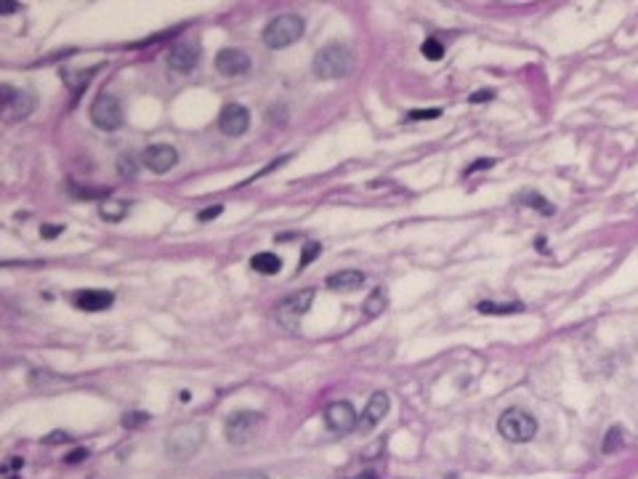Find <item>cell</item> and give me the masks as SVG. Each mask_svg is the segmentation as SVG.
I'll return each mask as SVG.
<instances>
[{"mask_svg": "<svg viewBox=\"0 0 638 479\" xmlns=\"http://www.w3.org/2000/svg\"><path fill=\"white\" fill-rule=\"evenodd\" d=\"M125 213H128V203H120V200H106L99 208V216L104 222H122Z\"/></svg>", "mask_w": 638, "mask_h": 479, "instance_id": "cell-20", "label": "cell"}, {"mask_svg": "<svg viewBox=\"0 0 638 479\" xmlns=\"http://www.w3.org/2000/svg\"><path fill=\"white\" fill-rule=\"evenodd\" d=\"M263 421H266L263 413H256V410L232 413L224 424L226 440H229L232 445H247L250 440L259 437V431L263 428Z\"/></svg>", "mask_w": 638, "mask_h": 479, "instance_id": "cell-4", "label": "cell"}, {"mask_svg": "<svg viewBox=\"0 0 638 479\" xmlns=\"http://www.w3.org/2000/svg\"><path fill=\"white\" fill-rule=\"evenodd\" d=\"M288 160H290V154H282V157H276V160H272V163H269V165H266V168H263V171H259V173H256V176H253V179H261V176H266V173L276 171V168H279V165H285V163H288Z\"/></svg>", "mask_w": 638, "mask_h": 479, "instance_id": "cell-31", "label": "cell"}, {"mask_svg": "<svg viewBox=\"0 0 638 479\" xmlns=\"http://www.w3.org/2000/svg\"><path fill=\"white\" fill-rule=\"evenodd\" d=\"M521 304H495V301H482L479 311L484 314H511V311H521Z\"/></svg>", "mask_w": 638, "mask_h": 479, "instance_id": "cell-21", "label": "cell"}, {"mask_svg": "<svg viewBox=\"0 0 638 479\" xmlns=\"http://www.w3.org/2000/svg\"><path fill=\"white\" fill-rule=\"evenodd\" d=\"M354 69V56L344 43H328L314 56V75L319 80H338Z\"/></svg>", "mask_w": 638, "mask_h": 479, "instance_id": "cell-2", "label": "cell"}, {"mask_svg": "<svg viewBox=\"0 0 638 479\" xmlns=\"http://www.w3.org/2000/svg\"><path fill=\"white\" fill-rule=\"evenodd\" d=\"M518 203L535 208L537 213H543V216H553V213H556V206H553V203H548V200H545L540 192H524V195H518Z\"/></svg>", "mask_w": 638, "mask_h": 479, "instance_id": "cell-18", "label": "cell"}, {"mask_svg": "<svg viewBox=\"0 0 638 479\" xmlns=\"http://www.w3.org/2000/svg\"><path fill=\"white\" fill-rule=\"evenodd\" d=\"M489 99H495V91H489V88H482V91H476V93L468 96V102H473V104L489 102Z\"/></svg>", "mask_w": 638, "mask_h": 479, "instance_id": "cell-33", "label": "cell"}, {"mask_svg": "<svg viewBox=\"0 0 638 479\" xmlns=\"http://www.w3.org/2000/svg\"><path fill=\"white\" fill-rule=\"evenodd\" d=\"M386 307H388V293H386V288H375V291L364 298V314H370V317L383 314V309Z\"/></svg>", "mask_w": 638, "mask_h": 479, "instance_id": "cell-19", "label": "cell"}, {"mask_svg": "<svg viewBox=\"0 0 638 479\" xmlns=\"http://www.w3.org/2000/svg\"><path fill=\"white\" fill-rule=\"evenodd\" d=\"M325 424L335 434H348L359 426V418H357L351 402H330L325 408Z\"/></svg>", "mask_w": 638, "mask_h": 479, "instance_id": "cell-9", "label": "cell"}, {"mask_svg": "<svg viewBox=\"0 0 638 479\" xmlns=\"http://www.w3.org/2000/svg\"><path fill=\"white\" fill-rule=\"evenodd\" d=\"M620 447H622V428L612 426L609 431H606L601 450H604V453H614V450H620Z\"/></svg>", "mask_w": 638, "mask_h": 479, "instance_id": "cell-25", "label": "cell"}, {"mask_svg": "<svg viewBox=\"0 0 638 479\" xmlns=\"http://www.w3.org/2000/svg\"><path fill=\"white\" fill-rule=\"evenodd\" d=\"M303 30H306V24H303V17H298V14H279V17H274L266 27H263V43L269 46V48H288V46H293V43H298L301 40V35H303Z\"/></svg>", "mask_w": 638, "mask_h": 479, "instance_id": "cell-3", "label": "cell"}, {"mask_svg": "<svg viewBox=\"0 0 638 479\" xmlns=\"http://www.w3.org/2000/svg\"><path fill=\"white\" fill-rule=\"evenodd\" d=\"M88 458V450L86 447H77V450H72L67 455V463H77V461H86Z\"/></svg>", "mask_w": 638, "mask_h": 479, "instance_id": "cell-36", "label": "cell"}, {"mask_svg": "<svg viewBox=\"0 0 638 479\" xmlns=\"http://www.w3.org/2000/svg\"><path fill=\"white\" fill-rule=\"evenodd\" d=\"M11 11H19L17 3H8V6H3V14H11Z\"/></svg>", "mask_w": 638, "mask_h": 479, "instance_id": "cell-38", "label": "cell"}, {"mask_svg": "<svg viewBox=\"0 0 638 479\" xmlns=\"http://www.w3.org/2000/svg\"><path fill=\"white\" fill-rule=\"evenodd\" d=\"M69 192H72L75 197H86V200H91V197H102V195H109V189H77L75 184L69 187Z\"/></svg>", "mask_w": 638, "mask_h": 479, "instance_id": "cell-28", "label": "cell"}, {"mask_svg": "<svg viewBox=\"0 0 638 479\" xmlns=\"http://www.w3.org/2000/svg\"><path fill=\"white\" fill-rule=\"evenodd\" d=\"M213 479H269L263 471H256V469H237V471H221Z\"/></svg>", "mask_w": 638, "mask_h": 479, "instance_id": "cell-22", "label": "cell"}, {"mask_svg": "<svg viewBox=\"0 0 638 479\" xmlns=\"http://www.w3.org/2000/svg\"><path fill=\"white\" fill-rule=\"evenodd\" d=\"M115 296L109 291H77L75 296V304L86 311H102V309L112 307Z\"/></svg>", "mask_w": 638, "mask_h": 479, "instance_id": "cell-15", "label": "cell"}, {"mask_svg": "<svg viewBox=\"0 0 638 479\" xmlns=\"http://www.w3.org/2000/svg\"><path fill=\"white\" fill-rule=\"evenodd\" d=\"M218 128L224 136H242L250 128V112L242 104H226L218 115Z\"/></svg>", "mask_w": 638, "mask_h": 479, "instance_id": "cell-11", "label": "cell"}, {"mask_svg": "<svg viewBox=\"0 0 638 479\" xmlns=\"http://www.w3.org/2000/svg\"><path fill=\"white\" fill-rule=\"evenodd\" d=\"M495 165V160H476L473 165H468L466 168V176H471V173H476V171H487V168H492Z\"/></svg>", "mask_w": 638, "mask_h": 479, "instance_id": "cell-35", "label": "cell"}, {"mask_svg": "<svg viewBox=\"0 0 638 479\" xmlns=\"http://www.w3.org/2000/svg\"><path fill=\"white\" fill-rule=\"evenodd\" d=\"M420 53H423L426 59H431V62H439V59L444 56V46H442L436 37H429V40L420 46Z\"/></svg>", "mask_w": 638, "mask_h": 479, "instance_id": "cell-24", "label": "cell"}, {"mask_svg": "<svg viewBox=\"0 0 638 479\" xmlns=\"http://www.w3.org/2000/svg\"><path fill=\"white\" fill-rule=\"evenodd\" d=\"M250 266L261 274H276L279 269H282V258L276 256V253L263 251V253H256V256L250 258Z\"/></svg>", "mask_w": 638, "mask_h": 479, "instance_id": "cell-17", "label": "cell"}, {"mask_svg": "<svg viewBox=\"0 0 638 479\" xmlns=\"http://www.w3.org/2000/svg\"><path fill=\"white\" fill-rule=\"evenodd\" d=\"M21 466H24V461H21V458H8V463L3 466V477L14 479V471H19Z\"/></svg>", "mask_w": 638, "mask_h": 479, "instance_id": "cell-32", "label": "cell"}, {"mask_svg": "<svg viewBox=\"0 0 638 479\" xmlns=\"http://www.w3.org/2000/svg\"><path fill=\"white\" fill-rule=\"evenodd\" d=\"M62 232H64V226H59V224H43V226H40V237H46V240L59 237Z\"/></svg>", "mask_w": 638, "mask_h": 479, "instance_id": "cell-29", "label": "cell"}, {"mask_svg": "<svg viewBox=\"0 0 638 479\" xmlns=\"http://www.w3.org/2000/svg\"><path fill=\"white\" fill-rule=\"evenodd\" d=\"M216 69L224 78H240L250 69V56L240 48H224L216 53Z\"/></svg>", "mask_w": 638, "mask_h": 479, "instance_id": "cell-13", "label": "cell"}, {"mask_svg": "<svg viewBox=\"0 0 638 479\" xmlns=\"http://www.w3.org/2000/svg\"><path fill=\"white\" fill-rule=\"evenodd\" d=\"M442 112L439 109H413L410 112V120H431V118H439Z\"/></svg>", "mask_w": 638, "mask_h": 479, "instance_id": "cell-34", "label": "cell"}, {"mask_svg": "<svg viewBox=\"0 0 638 479\" xmlns=\"http://www.w3.org/2000/svg\"><path fill=\"white\" fill-rule=\"evenodd\" d=\"M364 285V274L359 269H344V272H335L328 277V288L330 291H357Z\"/></svg>", "mask_w": 638, "mask_h": 479, "instance_id": "cell-16", "label": "cell"}, {"mask_svg": "<svg viewBox=\"0 0 638 479\" xmlns=\"http://www.w3.org/2000/svg\"><path fill=\"white\" fill-rule=\"evenodd\" d=\"M35 109V102L30 93L14 91L11 86H3V118L6 120H21Z\"/></svg>", "mask_w": 638, "mask_h": 479, "instance_id": "cell-12", "label": "cell"}, {"mask_svg": "<svg viewBox=\"0 0 638 479\" xmlns=\"http://www.w3.org/2000/svg\"><path fill=\"white\" fill-rule=\"evenodd\" d=\"M62 440L67 442V440H69V434H64V431H53V434H48V437H46V442H48V445H59Z\"/></svg>", "mask_w": 638, "mask_h": 479, "instance_id": "cell-37", "label": "cell"}, {"mask_svg": "<svg viewBox=\"0 0 638 479\" xmlns=\"http://www.w3.org/2000/svg\"><path fill=\"white\" fill-rule=\"evenodd\" d=\"M221 213H224V206H210V208H205V210H200L197 219H200V222H210V219H218Z\"/></svg>", "mask_w": 638, "mask_h": 479, "instance_id": "cell-30", "label": "cell"}, {"mask_svg": "<svg viewBox=\"0 0 638 479\" xmlns=\"http://www.w3.org/2000/svg\"><path fill=\"white\" fill-rule=\"evenodd\" d=\"M314 288H303V291H298V293H290L288 298H282L279 304H276V309H274V314H276V320L282 323V325H288V327H293L306 311H309V307H311V301H314Z\"/></svg>", "mask_w": 638, "mask_h": 479, "instance_id": "cell-8", "label": "cell"}, {"mask_svg": "<svg viewBox=\"0 0 638 479\" xmlns=\"http://www.w3.org/2000/svg\"><path fill=\"white\" fill-rule=\"evenodd\" d=\"M200 56H203L200 43L191 37H184V40L173 43V48L168 51V69L176 75H189L191 69L200 64Z\"/></svg>", "mask_w": 638, "mask_h": 479, "instance_id": "cell-7", "label": "cell"}, {"mask_svg": "<svg viewBox=\"0 0 638 479\" xmlns=\"http://www.w3.org/2000/svg\"><path fill=\"white\" fill-rule=\"evenodd\" d=\"M319 253H322V245H319V242H309V245L303 248V256H301V264H298V266H301V269H303V266H309L311 261L319 256Z\"/></svg>", "mask_w": 638, "mask_h": 479, "instance_id": "cell-27", "label": "cell"}, {"mask_svg": "<svg viewBox=\"0 0 638 479\" xmlns=\"http://www.w3.org/2000/svg\"><path fill=\"white\" fill-rule=\"evenodd\" d=\"M147 421H149L147 413H125V415H122V426L125 428H138V426H144Z\"/></svg>", "mask_w": 638, "mask_h": 479, "instance_id": "cell-26", "label": "cell"}, {"mask_svg": "<svg viewBox=\"0 0 638 479\" xmlns=\"http://www.w3.org/2000/svg\"><path fill=\"white\" fill-rule=\"evenodd\" d=\"M141 160H144V165L152 173H168L176 168L178 152H176V147H171V144H152V147L144 150Z\"/></svg>", "mask_w": 638, "mask_h": 479, "instance_id": "cell-10", "label": "cell"}, {"mask_svg": "<svg viewBox=\"0 0 638 479\" xmlns=\"http://www.w3.org/2000/svg\"><path fill=\"white\" fill-rule=\"evenodd\" d=\"M388 408H391V399H388V394L386 392H375L373 397H370V402H367V408H364L362 418H359V431L362 434H370L373 428L378 426L380 421L386 418V413H388Z\"/></svg>", "mask_w": 638, "mask_h": 479, "instance_id": "cell-14", "label": "cell"}, {"mask_svg": "<svg viewBox=\"0 0 638 479\" xmlns=\"http://www.w3.org/2000/svg\"><path fill=\"white\" fill-rule=\"evenodd\" d=\"M205 442V426L197 421H187L171 428L168 440H165V453L173 461H189L191 455L203 447Z\"/></svg>", "mask_w": 638, "mask_h": 479, "instance_id": "cell-1", "label": "cell"}, {"mask_svg": "<svg viewBox=\"0 0 638 479\" xmlns=\"http://www.w3.org/2000/svg\"><path fill=\"white\" fill-rule=\"evenodd\" d=\"M498 431H500L503 440L521 445V442H529V440L537 434V421H535V415H529L527 410H521V408H511V410H505L500 415V421H498Z\"/></svg>", "mask_w": 638, "mask_h": 479, "instance_id": "cell-5", "label": "cell"}, {"mask_svg": "<svg viewBox=\"0 0 638 479\" xmlns=\"http://www.w3.org/2000/svg\"><path fill=\"white\" fill-rule=\"evenodd\" d=\"M118 173H120L122 179H136L138 173L136 157L133 154H122L120 160H118Z\"/></svg>", "mask_w": 638, "mask_h": 479, "instance_id": "cell-23", "label": "cell"}, {"mask_svg": "<svg viewBox=\"0 0 638 479\" xmlns=\"http://www.w3.org/2000/svg\"><path fill=\"white\" fill-rule=\"evenodd\" d=\"M91 123L102 131H118L122 125V107L115 96L99 93L96 102L91 104Z\"/></svg>", "mask_w": 638, "mask_h": 479, "instance_id": "cell-6", "label": "cell"}]
</instances>
